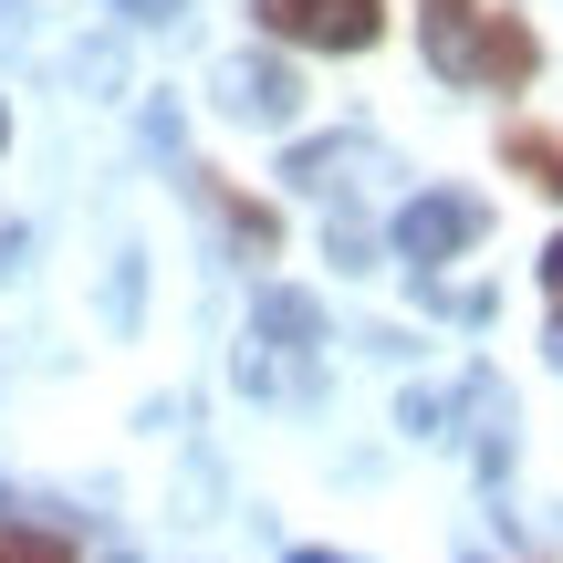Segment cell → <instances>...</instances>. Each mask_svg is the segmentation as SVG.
Listing matches in <instances>:
<instances>
[{"mask_svg":"<svg viewBox=\"0 0 563 563\" xmlns=\"http://www.w3.org/2000/svg\"><path fill=\"white\" fill-rule=\"evenodd\" d=\"M0 563H63L53 532H0Z\"/></svg>","mask_w":563,"mask_h":563,"instance_id":"9","label":"cell"},{"mask_svg":"<svg viewBox=\"0 0 563 563\" xmlns=\"http://www.w3.org/2000/svg\"><path fill=\"white\" fill-rule=\"evenodd\" d=\"M115 563H136V553H115Z\"/></svg>","mask_w":563,"mask_h":563,"instance_id":"16","label":"cell"},{"mask_svg":"<svg viewBox=\"0 0 563 563\" xmlns=\"http://www.w3.org/2000/svg\"><path fill=\"white\" fill-rule=\"evenodd\" d=\"M481 74L490 84H522L532 74V32H522V21H501V11L481 21Z\"/></svg>","mask_w":563,"mask_h":563,"instance_id":"7","label":"cell"},{"mask_svg":"<svg viewBox=\"0 0 563 563\" xmlns=\"http://www.w3.org/2000/svg\"><path fill=\"white\" fill-rule=\"evenodd\" d=\"M481 0H418V32H428V63H439L449 84H470L481 74Z\"/></svg>","mask_w":563,"mask_h":563,"instance_id":"5","label":"cell"},{"mask_svg":"<svg viewBox=\"0 0 563 563\" xmlns=\"http://www.w3.org/2000/svg\"><path fill=\"white\" fill-rule=\"evenodd\" d=\"M344 167H365V136H313V146H292L282 178H292V188H344Z\"/></svg>","mask_w":563,"mask_h":563,"instance_id":"6","label":"cell"},{"mask_svg":"<svg viewBox=\"0 0 563 563\" xmlns=\"http://www.w3.org/2000/svg\"><path fill=\"white\" fill-rule=\"evenodd\" d=\"M0 146H11V115H0Z\"/></svg>","mask_w":563,"mask_h":563,"instance_id":"15","label":"cell"},{"mask_svg":"<svg viewBox=\"0 0 563 563\" xmlns=\"http://www.w3.org/2000/svg\"><path fill=\"white\" fill-rule=\"evenodd\" d=\"M313 344H323V302H313V292H292V282H272L230 376H241L251 397H302V386H313Z\"/></svg>","mask_w":563,"mask_h":563,"instance_id":"1","label":"cell"},{"mask_svg":"<svg viewBox=\"0 0 563 563\" xmlns=\"http://www.w3.org/2000/svg\"><path fill=\"white\" fill-rule=\"evenodd\" d=\"M511 167H532V188H553V199H563V136H532V125H511Z\"/></svg>","mask_w":563,"mask_h":563,"instance_id":"8","label":"cell"},{"mask_svg":"<svg viewBox=\"0 0 563 563\" xmlns=\"http://www.w3.org/2000/svg\"><path fill=\"white\" fill-rule=\"evenodd\" d=\"M553 365H563V313H553Z\"/></svg>","mask_w":563,"mask_h":563,"instance_id":"13","label":"cell"},{"mask_svg":"<svg viewBox=\"0 0 563 563\" xmlns=\"http://www.w3.org/2000/svg\"><path fill=\"white\" fill-rule=\"evenodd\" d=\"M220 104H230L241 125H292L302 74H292V63H272V53H230V63H220Z\"/></svg>","mask_w":563,"mask_h":563,"instance_id":"4","label":"cell"},{"mask_svg":"<svg viewBox=\"0 0 563 563\" xmlns=\"http://www.w3.org/2000/svg\"><path fill=\"white\" fill-rule=\"evenodd\" d=\"M292 563H344V553H292Z\"/></svg>","mask_w":563,"mask_h":563,"instance_id":"14","label":"cell"},{"mask_svg":"<svg viewBox=\"0 0 563 563\" xmlns=\"http://www.w3.org/2000/svg\"><path fill=\"white\" fill-rule=\"evenodd\" d=\"M543 282H553V302H563V241H553V251H543Z\"/></svg>","mask_w":563,"mask_h":563,"instance_id":"12","label":"cell"},{"mask_svg":"<svg viewBox=\"0 0 563 563\" xmlns=\"http://www.w3.org/2000/svg\"><path fill=\"white\" fill-rule=\"evenodd\" d=\"M481 230H490V220H481V199H460V188H428V199H407V209H397V251H407L418 272L460 262Z\"/></svg>","mask_w":563,"mask_h":563,"instance_id":"2","label":"cell"},{"mask_svg":"<svg viewBox=\"0 0 563 563\" xmlns=\"http://www.w3.org/2000/svg\"><path fill=\"white\" fill-rule=\"evenodd\" d=\"M115 11H125V21H178L188 0H115Z\"/></svg>","mask_w":563,"mask_h":563,"instance_id":"11","label":"cell"},{"mask_svg":"<svg viewBox=\"0 0 563 563\" xmlns=\"http://www.w3.org/2000/svg\"><path fill=\"white\" fill-rule=\"evenodd\" d=\"M32 42V0H0V53H21Z\"/></svg>","mask_w":563,"mask_h":563,"instance_id":"10","label":"cell"},{"mask_svg":"<svg viewBox=\"0 0 563 563\" xmlns=\"http://www.w3.org/2000/svg\"><path fill=\"white\" fill-rule=\"evenodd\" d=\"M262 32L313 42V53H365L376 42V0H262Z\"/></svg>","mask_w":563,"mask_h":563,"instance_id":"3","label":"cell"}]
</instances>
